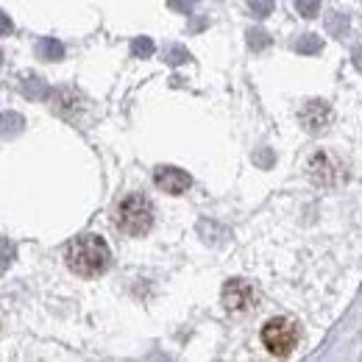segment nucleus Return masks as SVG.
<instances>
[{
  "label": "nucleus",
  "instance_id": "f8f14e48",
  "mask_svg": "<svg viewBox=\"0 0 362 362\" xmlns=\"http://www.w3.org/2000/svg\"><path fill=\"white\" fill-rule=\"evenodd\" d=\"M320 47H323V40L315 34H304L301 40H296V50L304 56H315V53H320Z\"/></svg>",
  "mask_w": 362,
  "mask_h": 362
},
{
  "label": "nucleus",
  "instance_id": "dca6fc26",
  "mask_svg": "<svg viewBox=\"0 0 362 362\" xmlns=\"http://www.w3.org/2000/svg\"><path fill=\"white\" fill-rule=\"evenodd\" d=\"M14 254H17V251H14V243H8L6 237H0V273L14 262Z\"/></svg>",
  "mask_w": 362,
  "mask_h": 362
},
{
  "label": "nucleus",
  "instance_id": "1a4fd4ad",
  "mask_svg": "<svg viewBox=\"0 0 362 362\" xmlns=\"http://www.w3.org/2000/svg\"><path fill=\"white\" fill-rule=\"evenodd\" d=\"M37 56L45 59V62H59L64 56V45L53 37H40L37 40Z\"/></svg>",
  "mask_w": 362,
  "mask_h": 362
},
{
  "label": "nucleus",
  "instance_id": "39448f33",
  "mask_svg": "<svg viewBox=\"0 0 362 362\" xmlns=\"http://www.w3.org/2000/svg\"><path fill=\"white\" fill-rule=\"evenodd\" d=\"M223 307L234 315H243V313H251L257 307V290L251 281L245 279H231L223 284Z\"/></svg>",
  "mask_w": 362,
  "mask_h": 362
},
{
  "label": "nucleus",
  "instance_id": "7ed1b4c3",
  "mask_svg": "<svg viewBox=\"0 0 362 362\" xmlns=\"http://www.w3.org/2000/svg\"><path fill=\"white\" fill-rule=\"evenodd\" d=\"M298 326L290 317H271L262 329V343L273 357H287L298 346Z\"/></svg>",
  "mask_w": 362,
  "mask_h": 362
},
{
  "label": "nucleus",
  "instance_id": "a211bd4d",
  "mask_svg": "<svg viewBox=\"0 0 362 362\" xmlns=\"http://www.w3.org/2000/svg\"><path fill=\"white\" fill-rule=\"evenodd\" d=\"M296 8L301 17H315L320 11V0H296Z\"/></svg>",
  "mask_w": 362,
  "mask_h": 362
},
{
  "label": "nucleus",
  "instance_id": "4be33fe9",
  "mask_svg": "<svg viewBox=\"0 0 362 362\" xmlns=\"http://www.w3.org/2000/svg\"><path fill=\"white\" fill-rule=\"evenodd\" d=\"M254 162H257V165H262V168H271V165H273V153H271V151H259V153L254 156Z\"/></svg>",
  "mask_w": 362,
  "mask_h": 362
},
{
  "label": "nucleus",
  "instance_id": "2eb2a0df",
  "mask_svg": "<svg viewBox=\"0 0 362 362\" xmlns=\"http://www.w3.org/2000/svg\"><path fill=\"white\" fill-rule=\"evenodd\" d=\"M268 45H271V37H268L262 28H251V31H248V47H251V50H265Z\"/></svg>",
  "mask_w": 362,
  "mask_h": 362
},
{
  "label": "nucleus",
  "instance_id": "f257e3e1",
  "mask_svg": "<svg viewBox=\"0 0 362 362\" xmlns=\"http://www.w3.org/2000/svg\"><path fill=\"white\" fill-rule=\"evenodd\" d=\"M109 259H112L109 245L98 234H84V237L73 240L70 248H67V265H70V271L78 273V276H87V279L100 276V273L109 268Z\"/></svg>",
  "mask_w": 362,
  "mask_h": 362
},
{
  "label": "nucleus",
  "instance_id": "9d476101",
  "mask_svg": "<svg viewBox=\"0 0 362 362\" xmlns=\"http://www.w3.org/2000/svg\"><path fill=\"white\" fill-rule=\"evenodd\" d=\"M23 126H25L23 115H17V112L0 115V136H3V139H14V136L23 132Z\"/></svg>",
  "mask_w": 362,
  "mask_h": 362
},
{
  "label": "nucleus",
  "instance_id": "4468645a",
  "mask_svg": "<svg viewBox=\"0 0 362 362\" xmlns=\"http://www.w3.org/2000/svg\"><path fill=\"white\" fill-rule=\"evenodd\" d=\"M153 40H148V37H136L134 42H132V53H134L136 59H148V56H153Z\"/></svg>",
  "mask_w": 362,
  "mask_h": 362
},
{
  "label": "nucleus",
  "instance_id": "9b49d317",
  "mask_svg": "<svg viewBox=\"0 0 362 362\" xmlns=\"http://www.w3.org/2000/svg\"><path fill=\"white\" fill-rule=\"evenodd\" d=\"M20 92L25 95V98H31V100H47L53 90L47 87L42 78H25L23 84H20Z\"/></svg>",
  "mask_w": 362,
  "mask_h": 362
},
{
  "label": "nucleus",
  "instance_id": "423d86ee",
  "mask_svg": "<svg viewBox=\"0 0 362 362\" xmlns=\"http://www.w3.org/2000/svg\"><path fill=\"white\" fill-rule=\"evenodd\" d=\"M153 184L162 192H168V195H181V192L189 189L192 179L184 170H179V168H156L153 170Z\"/></svg>",
  "mask_w": 362,
  "mask_h": 362
},
{
  "label": "nucleus",
  "instance_id": "6ab92c4d",
  "mask_svg": "<svg viewBox=\"0 0 362 362\" xmlns=\"http://www.w3.org/2000/svg\"><path fill=\"white\" fill-rule=\"evenodd\" d=\"M248 8H251L257 17H268L273 11V0H248Z\"/></svg>",
  "mask_w": 362,
  "mask_h": 362
},
{
  "label": "nucleus",
  "instance_id": "6e6552de",
  "mask_svg": "<svg viewBox=\"0 0 362 362\" xmlns=\"http://www.w3.org/2000/svg\"><path fill=\"white\" fill-rule=\"evenodd\" d=\"M50 98H53V109H56L59 115H64V117H70V115L78 109V103H81L78 95L73 90H56Z\"/></svg>",
  "mask_w": 362,
  "mask_h": 362
},
{
  "label": "nucleus",
  "instance_id": "ddd939ff",
  "mask_svg": "<svg viewBox=\"0 0 362 362\" xmlns=\"http://www.w3.org/2000/svg\"><path fill=\"white\" fill-rule=\"evenodd\" d=\"M165 62L173 64V67H179L184 62H189V50L184 45H168L165 47Z\"/></svg>",
  "mask_w": 362,
  "mask_h": 362
},
{
  "label": "nucleus",
  "instance_id": "aec40b11",
  "mask_svg": "<svg viewBox=\"0 0 362 362\" xmlns=\"http://www.w3.org/2000/svg\"><path fill=\"white\" fill-rule=\"evenodd\" d=\"M168 6L173 11H181V14H189L195 8V0H168Z\"/></svg>",
  "mask_w": 362,
  "mask_h": 362
},
{
  "label": "nucleus",
  "instance_id": "0eeeda50",
  "mask_svg": "<svg viewBox=\"0 0 362 362\" xmlns=\"http://www.w3.org/2000/svg\"><path fill=\"white\" fill-rule=\"evenodd\" d=\"M301 123L310 134H320L323 129H329L332 123V106L323 103V100H310L304 109H301Z\"/></svg>",
  "mask_w": 362,
  "mask_h": 362
},
{
  "label": "nucleus",
  "instance_id": "f3484780",
  "mask_svg": "<svg viewBox=\"0 0 362 362\" xmlns=\"http://www.w3.org/2000/svg\"><path fill=\"white\" fill-rule=\"evenodd\" d=\"M326 28H329V31H332L334 37H343V34L349 31V17L337 11V14H334V17H332V20L326 23Z\"/></svg>",
  "mask_w": 362,
  "mask_h": 362
},
{
  "label": "nucleus",
  "instance_id": "5701e85b",
  "mask_svg": "<svg viewBox=\"0 0 362 362\" xmlns=\"http://www.w3.org/2000/svg\"><path fill=\"white\" fill-rule=\"evenodd\" d=\"M351 59H354V67H357V70H362V47H357V50H354V56H351Z\"/></svg>",
  "mask_w": 362,
  "mask_h": 362
},
{
  "label": "nucleus",
  "instance_id": "20e7f679",
  "mask_svg": "<svg viewBox=\"0 0 362 362\" xmlns=\"http://www.w3.org/2000/svg\"><path fill=\"white\" fill-rule=\"evenodd\" d=\"M310 176L320 187H337V184L346 181V168L337 156H332L326 151H317L310 156Z\"/></svg>",
  "mask_w": 362,
  "mask_h": 362
},
{
  "label": "nucleus",
  "instance_id": "b1692460",
  "mask_svg": "<svg viewBox=\"0 0 362 362\" xmlns=\"http://www.w3.org/2000/svg\"><path fill=\"white\" fill-rule=\"evenodd\" d=\"M0 64H3V53H0Z\"/></svg>",
  "mask_w": 362,
  "mask_h": 362
},
{
  "label": "nucleus",
  "instance_id": "412c9836",
  "mask_svg": "<svg viewBox=\"0 0 362 362\" xmlns=\"http://www.w3.org/2000/svg\"><path fill=\"white\" fill-rule=\"evenodd\" d=\"M14 31V23L8 20V14L6 11H0V37H8Z\"/></svg>",
  "mask_w": 362,
  "mask_h": 362
},
{
  "label": "nucleus",
  "instance_id": "f03ea898",
  "mask_svg": "<svg viewBox=\"0 0 362 362\" xmlns=\"http://www.w3.org/2000/svg\"><path fill=\"white\" fill-rule=\"evenodd\" d=\"M115 226L120 228L123 234H129V237L148 234V228L153 226V206H151V201L145 195H139V192L126 195L117 204V209H115Z\"/></svg>",
  "mask_w": 362,
  "mask_h": 362
}]
</instances>
